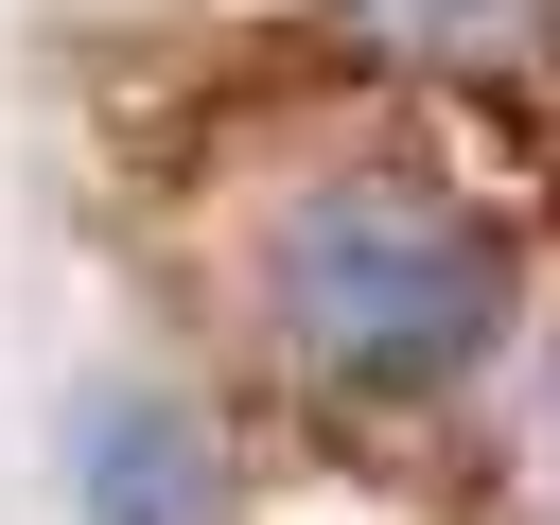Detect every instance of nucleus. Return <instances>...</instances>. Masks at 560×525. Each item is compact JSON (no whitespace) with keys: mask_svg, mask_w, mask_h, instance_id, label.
Returning <instances> with one entry per match:
<instances>
[{"mask_svg":"<svg viewBox=\"0 0 560 525\" xmlns=\"http://www.w3.org/2000/svg\"><path fill=\"white\" fill-rule=\"evenodd\" d=\"M490 315H508V245H490V210H455L420 175H350L280 228V332L368 402L455 385L490 350Z\"/></svg>","mask_w":560,"mask_h":525,"instance_id":"1","label":"nucleus"},{"mask_svg":"<svg viewBox=\"0 0 560 525\" xmlns=\"http://www.w3.org/2000/svg\"><path fill=\"white\" fill-rule=\"evenodd\" d=\"M88 472H105V525H192V455H175V438H140V402H105V420H88Z\"/></svg>","mask_w":560,"mask_h":525,"instance_id":"2","label":"nucleus"}]
</instances>
